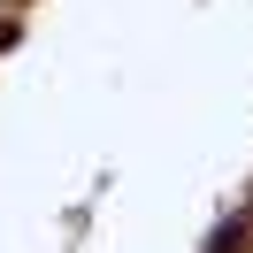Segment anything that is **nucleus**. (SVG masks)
I'll list each match as a JSON object with an SVG mask.
<instances>
[{
    "mask_svg": "<svg viewBox=\"0 0 253 253\" xmlns=\"http://www.w3.org/2000/svg\"><path fill=\"white\" fill-rule=\"evenodd\" d=\"M238 246H246V222H230V230H215V246H207V253H238Z\"/></svg>",
    "mask_w": 253,
    "mask_h": 253,
    "instance_id": "1",
    "label": "nucleus"
}]
</instances>
